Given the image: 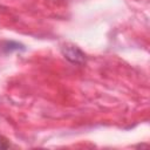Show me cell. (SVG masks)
Listing matches in <instances>:
<instances>
[{
	"mask_svg": "<svg viewBox=\"0 0 150 150\" xmlns=\"http://www.w3.org/2000/svg\"><path fill=\"white\" fill-rule=\"evenodd\" d=\"M61 54L66 60H68L73 64H83L86 62V55L74 43L66 42L60 48Z\"/></svg>",
	"mask_w": 150,
	"mask_h": 150,
	"instance_id": "6da1fadb",
	"label": "cell"
},
{
	"mask_svg": "<svg viewBox=\"0 0 150 150\" xmlns=\"http://www.w3.org/2000/svg\"><path fill=\"white\" fill-rule=\"evenodd\" d=\"M25 46L20 42L12 41V40H4L0 41V52L4 54H8L12 52H18V50H25Z\"/></svg>",
	"mask_w": 150,
	"mask_h": 150,
	"instance_id": "7a4b0ae2",
	"label": "cell"
},
{
	"mask_svg": "<svg viewBox=\"0 0 150 150\" xmlns=\"http://www.w3.org/2000/svg\"><path fill=\"white\" fill-rule=\"evenodd\" d=\"M8 146H9V143L7 142V139L0 136V149H7Z\"/></svg>",
	"mask_w": 150,
	"mask_h": 150,
	"instance_id": "3957f363",
	"label": "cell"
}]
</instances>
